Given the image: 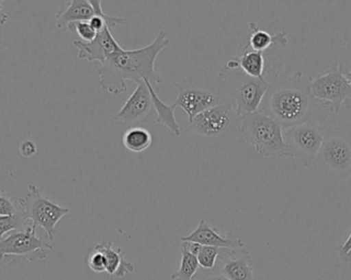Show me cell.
I'll return each mask as SVG.
<instances>
[{"mask_svg":"<svg viewBox=\"0 0 351 280\" xmlns=\"http://www.w3.org/2000/svg\"><path fill=\"white\" fill-rule=\"evenodd\" d=\"M311 76L290 68H278L271 75L269 88L259 112L271 117L282 129L313 121L323 111L311 92Z\"/></svg>","mask_w":351,"mask_h":280,"instance_id":"6da1fadb","label":"cell"},{"mask_svg":"<svg viewBox=\"0 0 351 280\" xmlns=\"http://www.w3.org/2000/svg\"><path fill=\"white\" fill-rule=\"evenodd\" d=\"M170 44L168 35L160 31L150 44L141 49H121L110 55L98 69L101 88L112 94L127 92L128 80L139 84L147 79L154 88L162 84V78L156 71V58Z\"/></svg>","mask_w":351,"mask_h":280,"instance_id":"7a4b0ae2","label":"cell"},{"mask_svg":"<svg viewBox=\"0 0 351 280\" xmlns=\"http://www.w3.org/2000/svg\"><path fill=\"white\" fill-rule=\"evenodd\" d=\"M241 115L234 105L222 104L196 115L187 123L186 131L195 133L218 149H226L241 141Z\"/></svg>","mask_w":351,"mask_h":280,"instance_id":"3957f363","label":"cell"},{"mask_svg":"<svg viewBox=\"0 0 351 280\" xmlns=\"http://www.w3.org/2000/svg\"><path fill=\"white\" fill-rule=\"evenodd\" d=\"M177 88L179 92L172 107L183 109L187 114L188 123L199 113L219 105H234L221 92L218 78L213 79L206 70H198L193 76L185 78L178 84Z\"/></svg>","mask_w":351,"mask_h":280,"instance_id":"277c9868","label":"cell"},{"mask_svg":"<svg viewBox=\"0 0 351 280\" xmlns=\"http://www.w3.org/2000/svg\"><path fill=\"white\" fill-rule=\"evenodd\" d=\"M217 78L221 92L229 102L234 104L241 116L257 112L269 88V82L265 77H250L241 68L227 69L223 67Z\"/></svg>","mask_w":351,"mask_h":280,"instance_id":"5b68a950","label":"cell"},{"mask_svg":"<svg viewBox=\"0 0 351 280\" xmlns=\"http://www.w3.org/2000/svg\"><path fill=\"white\" fill-rule=\"evenodd\" d=\"M241 141L253 146L264 157H286L282 127L271 117L257 112L241 115L239 120Z\"/></svg>","mask_w":351,"mask_h":280,"instance_id":"8992f818","label":"cell"},{"mask_svg":"<svg viewBox=\"0 0 351 280\" xmlns=\"http://www.w3.org/2000/svg\"><path fill=\"white\" fill-rule=\"evenodd\" d=\"M311 92L327 112L337 114L343 105L351 108V84L342 74L340 64H334L324 74L311 76Z\"/></svg>","mask_w":351,"mask_h":280,"instance_id":"52a82bcc","label":"cell"},{"mask_svg":"<svg viewBox=\"0 0 351 280\" xmlns=\"http://www.w3.org/2000/svg\"><path fill=\"white\" fill-rule=\"evenodd\" d=\"M18 203L27 221L32 222L35 227L45 230V238L53 242L57 233L58 223L70 213V209L51 201L41 194L35 185H28V192L25 197H19Z\"/></svg>","mask_w":351,"mask_h":280,"instance_id":"ba28073f","label":"cell"},{"mask_svg":"<svg viewBox=\"0 0 351 280\" xmlns=\"http://www.w3.org/2000/svg\"><path fill=\"white\" fill-rule=\"evenodd\" d=\"M37 227L31 224L26 229L14 231L0 242V261L12 263L47 260L53 246L47 238L37 236Z\"/></svg>","mask_w":351,"mask_h":280,"instance_id":"9c48e42d","label":"cell"},{"mask_svg":"<svg viewBox=\"0 0 351 280\" xmlns=\"http://www.w3.org/2000/svg\"><path fill=\"white\" fill-rule=\"evenodd\" d=\"M315 170L332 178H346L351 174V140L336 129L324 131V142L317 154Z\"/></svg>","mask_w":351,"mask_h":280,"instance_id":"30bf717a","label":"cell"},{"mask_svg":"<svg viewBox=\"0 0 351 280\" xmlns=\"http://www.w3.org/2000/svg\"><path fill=\"white\" fill-rule=\"evenodd\" d=\"M286 157L295 158L304 168L315 164L324 142V129L313 121L282 129Z\"/></svg>","mask_w":351,"mask_h":280,"instance_id":"8fae6325","label":"cell"},{"mask_svg":"<svg viewBox=\"0 0 351 280\" xmlns=\"http://www.w3.org/2000/svg\"><path fill=\"white\" fill-rule=\"evenodd\" d=\"M154 108L152 94L145 82L138 84L133 94L128 99L121 110L113 119L123 123L128 129L142 127L150 120L154 115Z\"/></svg>","mask_w":351,"mask_h":280,"instance_id":"7c38bea8","label":"cell"},{"mask_svg":"<svg viewBox=\"0 0 351 280\" xmlns=\"http://www.w3.org/2000/svg\"><path fill=\"white\" fill-rule=\"evenodd\" d=\"M217 262L220 275L229 280H257L251 255L245 248L220 249Z\"/></svg>","mask_w":351,"mask_h":280,"instance_id":"4fadbf2b","label":"cell"},{"mask_svg":"<svg viewBox=\"0 0 351 280\" xmlns=\"http://www.w3.org/2000/svg\"><path fill=\"white\" fill-rule=\"evenodd\" d=\"M73 44L78 49L80 59L86 60L88 62H100L101 64H104L110 55L123 49L113 37L111 29L108 26L100 31L96 38L90 42L74 40Z\"/></svg>","mask_w":351,"mask_h":280,"instance_id":"5bb4252c","label":"cell"},{"mask_svg":"<svg viewBox=\"0 0 351 280\" xmlns=\"http://www.w3.org/2000/svg\"><path fill=\"white\" fill-rule=\"evenodd\" d=\"M180 242H195L204 246H213L217 249H234L245 248L243 242L232 232H227L226 236H222L219 233L218 229L210 227L204 220H200L197 227L189 236L180 238Z\"/></svg>","mask_w":351,"mask_h":280,"instance_id":"9a60e30c","label":"cell"},{"mask_svg":"<svg viewBox=\"0 0 351 280\" xmlns=\"http://www.w3.org/2000/svg\"><path fill=\"white\" fill-rule=\"evenodd\" d=\"M94 249L104 256L106 272L110 277V280H113L114 277L123 279L125 275L135 272V265L125 260L123 250L119 246H115L112 242L96 244Z\"/></svg>","mask_w":351,"mask_h":280,"instance_id":"2e32d148","label":"cell"},{"mask_svg":"<svg viewBox=\"0 0 351 280\" xmlns=\"http://www.w3.org/2000/svg\"><path fill=\"white\" fill-rule=\"evenodd\" d=\"M96 16L90 0H72L66 10H59L56 14V26L58 29L68 27L72 23L90 21Z\"/></svg>","mask_w":351,"mask_h":280,"instance_id":"e0dca14e","label":"cell"},{"mask_svg":"<svg viewBox=\"0 0 351 280\" xmlns=\"http://www.w3.org/2000/svg\"><path fill=\"white\" fill-rule=\"evenodd\" d=\"M143 81L145 82L148 90H149L150 94H152L154 113L156 115V123L164 125L166 129L172 131L176 137H180L181 136V129H180L179 123H178L177 119H176L175 109L173 108L172 105L166 104L162 100L160 94H158L156 88L147 79H144Z\"/></svg>","mask_w":351,"mask_h":280,"instance_id":"ac0fdd59","label":"cell"},{"mask_svg":"<svg viewBox=\"0 0 351 280\" xmlns=\"http://www.w3.org/2000/svg\"><path fill=\"white\" fill-rule=\"evenodd\" d=\"M250 27H251L252 33L247 47H249L252 51L265 53L266 49H269L272 45H282V47L288 45L289 39L287 32L282 31L276 33V35H271L267 31L260 29L254 22H250Z\"/></svg>","mask_w":351,"mask_h":280,"instance_id":"d6986e66","label":"cell"},{"mask_svg":"<svg viewBox=\"0 0 351 280\" xmlns=\"http://www.w3.org/2000/svg\"><path fill=\"white\" fill-rule=\"evenodd\" d=\"M152 133L143 127H131L123 133V144L129 151L141 153L152 146Z\"/></svg>","mask_w":351,"mask_h":280,"instance_id":"ffe728a7","label":"cell"},{"mask_svg":"<svg viewBox=\"0 0 351 280\" xmlns=\"http://www.w3.org/2000/svg\"><path fill=\"white\" fill-rule=\"evenodd\" d=\"M239 68L250 77L263 78L265 74V60L264 53L252 51L245 47L243 55L239 57Z\"/></svg>","mask_w":351,"mask_h":280,"instance_id":"44dd1931","label":"cell"},{"mask_svg":"<svg viewBox=\"0 0 351 280\" xmlns=\"http://www.w3.org/2000/svg\"><path fill=\"white\" fill-rule=\"evenodd\" d=\"M181 251V264L179 270L171 275L172 280H192L199 268L197 258L191 253L188 252L184 246L180 248Z\"/></svg>","mask_w":351,"mask_h":280,"instance_id":"7402d4cb","label":"cell"},{"mask_svg":"<svg viewBox=\"0 0 351 280\" xmlns=\"http://www.w3.org/2000/svg\"><path fill=\"white\" fill-rule=\"evenodd\" d=\"M27 219L24 214H16L12 216L0 217V242L3 240L4 234L26 229Z\"/></svg>","mask_w":351,"mask_h":280,"instance_id":"603a6c76","label":"cell"},{"mask_svg":"<svg viewBox=\"0 0 351 280\" xmlns=\"http://www.w3.org/2000/svg\"><path fill=\"white\" fill-rule=\"evenodd\" d=\"M219 253H220V249L202 246L199 253L196 256L199 266L206 270H213L216 267Z\"/></svg>","mask_w":351,"mask_h":280,"instance_id":"cb8c5ba5","label":"cell"},{"mask_svg":"<svg viewBox=\"0 0 351 280\" xmlns=\"http://www.w3.org/2000/svg\"><path fill=\"white\" fill-rule=\"evenodd\" d=\"M67 28L70 32L77 33L80 38H82V41H84V42H90V41L96 38L97 34H98V33L93 29V27L90 26L88 21L72 23Z\"/></svg>","mask_w":351,"mask_h":280,"instance_id":"d4e9b609","label":"cell"},{"mask_svg":"<svg viewBox=\"0 0 351 280\" xmlns=\"http://www.w3.org/2000/svg\"><path fill=\"white\" fill-rule=\"evenodd\" d=\"M20 213H23V212L19 205L18 199H14V197L0 193V217Z\"/></svg>","mask_w":351,"mask_h":280,"instance_id":"484cf974","label":"cell"},{"mask_svg":"<svg viewBox=\"0 0 351 280\" xmlns=\"http://www.w3.org/2000/svg\"><path fill=\"white\" fill-rule=\"evenodd\" d=\"M90 3H92L93 8H94L96 16H101V18L105 21V23H106L109 28L114 29L115 27L125 24V20H123V18L108 16V14H104L102 10V1H100V0H90Z\"/></svg>","mask_w":351,"mask_h":280,"instance_id":"4316f807","label":"cell"},{"mask_svg":"<svg viewBox=\"0 0 351 280\" xmlns=\"http://www.w3.org/2000/svg\"><path fill=\"white\" fill-rule=\"evenodd\" d=\"M88 268L95 273L106 272V264H105V258L102 253L97 251L96 249L90 253L86 259Z\"/></svg>","mask_w":351,"mask_h":280,"instance_id":"83f0119b","label":"cell"},{"mask_svg":"<svg viewBox=\"0 0 351 280\" xmlns=\"http://www.w3.org/2000/svg\"><path fill=\"white\" fill-rule=\"evenodd\" d=\"M337 252L342 261L346 263H351V232L348 240L338 246Z\"/></svg>","mask_w":351,"mask_h":280,"instance_id":"f1b7e54d","label":"cell"},{"mask_svg":"<svg viewBox=\"0 0 351 280\" xmlns=\"http://www.w3.org/2000/svg\"><path fill=\"white\" fill-rule=\"evenodd\" d=\"M36 152L37 147L34 142L24 141L20 145V153L24 158H32Z\"/></svg>","mask_w":351,"mask_h":280,"instance_id":"f546056e","label":"cell"},{"mask_svg":"<svg viewBox=\"0 0 351 280\" xmlns=\"http://www.w3.org/2000/svg\"><path fill=\"white\" fill-rule=\"evenodd\" d=\"M88 22H90V26L93 27V29H94L97 33L100 32V31H102L103 29L107 26L105 21L99 16H95L94 18H90Z\"/></svg>","mask_w":351,"mask_h":280,"instance_id":"4dcf8cb0","label":"cell"},{"mask_svg":"<svg viewBox=\"0 0 351 280\" xmlns=\"http://www.w3.org/2000/svg\"><path fill=\"white\" fill-rule=\"evenodd\" d=\"M8 16L5 12H2V1H0V26L8 22Z\"/></svg>","mask_w":351,"mask_h":280,"instance_id":"1f68e13d","label":"cell"},{"mask_svg":"<svg viewBox=\"0 0 351 280\" xmlns=\"http://www.w3.org/2000/svg\"><path fill=\"white\" fill-rule=\"evenodd\" d=\"M340 69H341L342 74H343L344 76H346V79L348 80V81L350 82L351 84V71L350 70H348V68L344 67L342 64H340Z\"/></svg>","mask_w":351,"mask_h":280,"instance_id":"d6a6232c","label":"cell"},{"mask_svg":"<svg viewBox=\"0 0 351 280\" xmlns=\"http://www.w3.org/2000/svg\"><path fill=\"white\" fill-rule=\"evenodd\" d=\"M344 41H346V45H348V49H350L351 53V29L344 35Z\"/></svg>","mask_w":351,"mask_h":280,"instance_id":"836d02e7","label":"cell"},{"mask_svg":"<svg viewBox=\"0 0 351 280\" xmlns=\"http://www.w3.org/2000/svg\"><path fill=\"white\" fill-rule=\"evenodd\" d=\"M204 280H229V279H227L226 277H223L222 275H220V273H219V275H212V277H206V279H204Z\"/></svg>","mask_w":351,"mask_h":280,"instance_id":"e575fe53","label":"cell"},{"mask_svg":"<svg viewBox=\"0 0 351 280\" xmlns=\"http://www.w3.org/2000/svg\"><path fill=\"white\" fill-rule=\"evenodd\" d=\"M192 280H193V279H192Z\"/></svg>","mask_w":351,"mask_h":280,"instance_id":"d590c367","label":"cell"}]
</instances>
